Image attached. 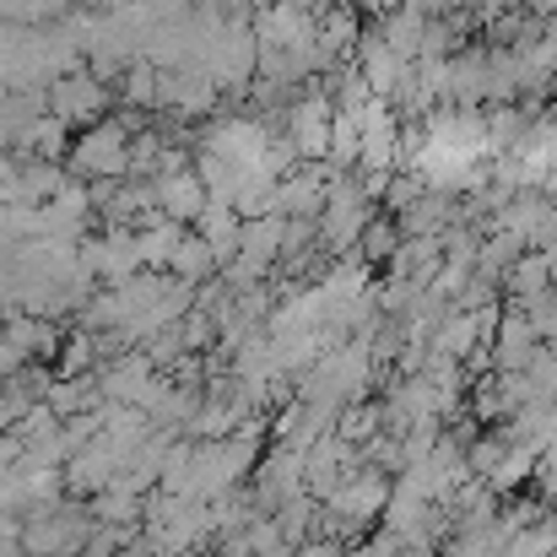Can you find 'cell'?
Here are the masks:
<instances>
[{"label": "cell", "mask_w": 557, "mask_h": 557, "mask_svg": "<svg viewBox=\"0 0 557 557\" xmlns=\"http://www.w3.org/2000/svg\"><path fill=\"white\" fill-rule=\"evenodd\" d=\"M384 504H389V482H379L373 471H358V476H342L331 487V515L325 520L358 531V525H369L373 515H384Z\"/></svg>", "instance_id": "1"}, {"label": "cell", "mask_w": 557, "mask_h": 557, "mask_svg": "<svg viewBox=\"0 0 557 557\" xmlns=\"http://www.w3.org/2000/svg\"><path fill=\"white\" fill-rule=\"evenodd\" d=\"M125 158H131V147H125V131L120 125H98V131H87L82 141H76V169L82 174H125Z\"/></svg>", "instance_id": "2"}, {"label": "cell", "mask_w": 557, "mask_h": 557, "mask_svg": "<svg viewBox=\"0 0 557 557\" xmlns=\"http://www.w3.org/2000/svg\"><path fill=\"white\" fill-rule=\"evenodd\" d=\"M471 342H476V320H471V314H449V320H444V331H438V342H433V352L455 363V358H466V352H471Z\"/></svg>", "instance_id": "3"}, {"label": "cell", "mask_w": 557, "mask_h": 557, "mask_svg": "<svg viewBox=\"0 0 557 557\" xmlns=\"http://www.w3.org/2000/svg\"><path fill=\"white\" fill-rule=\"evenodd\" d=\"M103 103V92L92 87V82H60L54 87V109H60V120H87L82 109H98Z\"/></svg>", "instance_id": "4"}, {"label": "cell", "mask_w": 557, "mask_h": 557, "mask_svg": "<svg viewBox=\"0 0 557 557\" xmlns=\"http://www.w3.org/2000/svg\"><path fill=\"white\" fill-rule=\"evenodd\" d=\"M304 557H342V547H336V542H309Z\"/></svg>", "instance_id": "5"}]
</instances>
